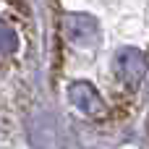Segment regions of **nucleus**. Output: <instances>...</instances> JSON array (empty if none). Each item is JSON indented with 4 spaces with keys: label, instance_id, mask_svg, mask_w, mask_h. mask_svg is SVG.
<instances>
[{
    "label": "nucleus",
    "instance_id": "f257e3e1",
    "mask_svg": "<svg viewBox=\"0 0 149 149\" xmlns=\"http://www.w3.org/2000/svg\"><path fill=\"white\" fill-rule=\"evenodd\" d=\"M115 73L123 84L136 86L147 76V55L136 47H120L115 55Z\"/></svg>",
    "mask_w": 149,
    "mask_h": 149
},
{
    "label": "nucleus",
    "instance_id": "f03ea898",
    "mask_svg": "<svg viewBox=\"0 0 149 149\" xmlns=\"http://www.w3.org/2000/svg\"><path fill=\"white\" fill-rule=\"evenodd\" d=\"M68 97H71L73 107H79L84 115L100 118V115L105 113V102H102L100 92H97L92 84H86V81H73V84L68 86Z\"/></svg>",
    "mask_w": 149,
    "mask_h": 149
},
{
    "label": "nucleus",
    "instance_id": "7ed1b4c3",
    "mask_svg": "<svg viewBox=\"0 0 149 149\" xmlns=\"http://www.w3.org/2000/svg\"><path fill=\"white\" fill-rule=\"evenodd\" d=\"M65 34H68L71 42L86 47V45H92V42L97 39L100 26H97L94 16H89V13H71V16L65 18Z\"/></svg>",
    "mask_w": 149,
    "mask_h": 149
},
{
    "label": "nucleus",
    "instance_id": "20e7f679",
    "mask_svg": "<svg viewBox=\"0 0 149 149\" xmlns=\"http://www.w3.org/2000/svg\"><path fill=\"white\" fill-rule=\"evenodd\" d=\"M16 47H18V39H16V31L3 21L0 24V52H3V58H8V55H13L16 52Z\"/></svg>",
    "mask_w": 149,
    "mask_h": 149
}]
</instances>
